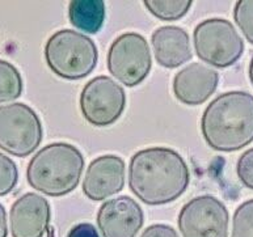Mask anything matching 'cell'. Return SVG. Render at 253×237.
Listing matches in <instances>:
<instances>
[{
	"label": "cell",
	"instance_id": "9",
	"mask_svg": "<svg viewBox=\"0 0 253 237\" xmlns=\"http://www.w3.org/2000/svg\"><path fill=\"white\" fill-rule=\"evenodd\" d=\"M228 223L226 206L211 196L193 198L181 208L177 219L182 237H228Z\"/></svg>",
	"mask_w": 253,
	"mask_h": 237
},
{
	"label": "cell",
	"instance_id": "4",
	"mask_svg": "<svg viewBox=\"0 0 253 237\" xmlns=\"http://www.w3.org/2000/svg\"><path fill=\"white\" fill-rule=\"evenodd\" d=\"M45 59L57 76L66 80H79L95 70L98 51L92 38L75 30L63 29L47 40Z\"/></svg>",
	"mask_w": 253,
	"mask_h": 237
},
{
	"label": "cell",
	"instance_id": "21",
	"mask_svg": "<svg viewBox=\"0 0 253 237\" xmlns=\"http://www.w3.org/2000/svg\"><path fill=\"white\" fill-rule=\"evenodd\" d=\"M236 172H238V177L242 181V184L253 190V148L246 151L239 158Z\"/></svg>",
	"mask_w": 253,
	"mask_h": 237
},
{
	"label": "cell",
	"instance_id": "7",
	"mask_svg": "<svg viewBox=\"0 0 253 237\" xmlns=\"http://www.w3.org/2000/svg\"><path fill=\"white\" fill-rule=\"evenodd\" d=\"M108 70L126 87H135L151 71L150 46L143 36L130 32L117 37L110 45L106 58Z\"/></svg>",
	"mask_w": 253,
	"mask_h": 237
},
{
	"label": "cell",
	"instance_id": "6",
	"mask_svg": "<svg viewBox=\"0 0 253 237\" xmlns=\"http://www.w3.org/2000/svg\"><path fill=\"white\" fill-rule=\"evenodd\" d=\"M42 123L32 108L21 102L0 106V150L27 158L40 147Z\"/></svg>",
	"mask_w": 253,
	"mask_h": 237
},
{
	"label": "cell",
	"instance_id": "18",
	"mask_svg": "<svg viewBox=\"0 0 253 237\" xmlns=\"http://www.w3.org/2000/svg\"><path fill=\"white\" fill-rule=\"evenodd\" d=\"M232 237H253V199L242 203L235 211Z\"/></svg>",
	"mask_w": 253,
	"mask_h": 237
},
{
	"label": "cell",
	"instance_id": "5",
	"mask_svg": "<svg viewBox=\"0 0 253 237\" xmlns=\"http://www.w3.org/2000/svg\"><path fill=\"white\" fill-rule=\"evenodd\" d=\"M193 41L198 58L218 68L235 64L244 51L242 37L234 25L224 19H209L198 24L193 33Z\"/></svg>",
	"mask_w": 253,
	"mask_h": 237
},
{
	"label": "cell",
	"instance_id": "20",
	"mask_svg": "<svg viewBox=\"0 0 253 237\" xmlns=\"http://www.w3.org/2000/svg\"><path fill=\"white\" fill-rule=\"evenodd\" d=\"M19 181V170L15 161L0 152V197L7 196L16 188Z\"/></svg>",
	"mask_w": 253,
	"mask_h": 237
},
{
	"label": "cell",
	"instance_id": "14",
	"mask_svg": "<svg viewBox=\"0 0 253 237\" xmlns=\"http://www.w3.org/2000/svg\"><path fill=\"white\" fill-rule=\"evenodd\" d=\"M151 45L162 67L176 68L192 59L189 34L180 27H162L152 33Z\"/></svg>",
	"mask_w": 253,
	"mask_h": 237
},
{
	"label": "cell",
	"instance_id": "11",
	"mask_svg": "<svg viewBox=\"0 0 253 237\" xmlns=\"http://www.w3.org/2000/svg\"><path fill=\"white\" fill-rule=\"evenodd\" d=\"M125 161L116 155H104L89 164L83 181L84 196L100 202L117 194L125 186Z\"/></svg>",
	"mask_w": 253,
	"mask_h": 237
},
{
	"label": "cell",
	"instance_id": "16",
	"mask_svg": "<svg viewBox=\"0 0 253 237\" xmlns=\"http://www.w3.org/2000/svg\"><path fill=\"white\" fill-rule=\"evenodd\" d=\"M23 93V79L19 70L7 60L0 59V104L19 98Z\"/></svg>",
	"mask_w": 253,
	"mask_h": 237
},
{
	"label": "cell",
	"instance_id": "25",
	"mask_svg": "<svg viewBox=\"0 0 253 237\" xmlns=\"http://www.w3.org/2000/svg\"><path fill=\"white\" fill-rule=\"evenodd\" d=\"M250 80L253 85V57L252 59H251V63H250Z\"/></svg>",
	"mask_w": 253,
	"mask_h": 237
},
{
	"label": "cell",
	"instance_id": "13",
	"mask_svg": "<svg viewBox=\"0 0 253 237\" xmlns=\"http://www.w3.org/2000/svg\"><path fill=\"white\" fill-rule=\"evenodd\" d=\"M219 74L214 68L192 63L174 75L173 93L185 105H201L216 90Z\"/></svg>",
	"mask_w": 253,
	"mask_h": 237
},
{
	"label": "cell",
	"instance_id": "10",
	"mask_svg": "<svg viewBox=\"0 0 253 237\" xmlns=\"http://www.w3.org/2000/svg\"><path fill=\"white\" fill-rule=\"evenodd\" d=\"M144 222L143 210L130 197L106 200L97 212L102 237H135Z\"/></svg>",
	"mask_w": 253,
	"mask_h": 237
},
{
	"label": "cell",
	"instance_id": "1",
	"mask_svg": "<svg viewBox=\"0 0 253 237\" xmlns=\"http://www.w3.org/2000/svg\"><path fill=\"white\" fill-rule=\"evenodd\" d=\"M190 182L189 168L174 150L152 147L138 151L128 164V186L136 198L150 206L173 202Z\"/></svg>",
	"mask_w": 253,
	"mask_h": 237
},
{
	"label": "cell",
	"instance_id": "3",
	"mask_svg": "<svg viewBox=\"0 0 253 237\" xmlns=\"http://www.w3.org/2000/svg\"><path fill=\"white\" fill-rule=\"evenodd\" d=\"M83 170L84 158L75 146L53 143L32 158L27 178L34 190L49 197H62L75 190Z\"/></svg>",
	"mask_w": 253,
	"mask_h": 237
},
{
	"label": "cell",
	"instance_id": "24",
	"mask_svg": "<svg viewBox=\"0 0 253 237\" xmlns=\"http://www.w3.org/2000/svg\"><path fill=\"white\" fill-rule=\"evenodd\" d=\"M8 236V224H7V212L3 204H0V237Z\"/></svg>",
	"mask_w": 253,
	"mask_h": 237
},
{
	"label": "cell",
	"instance_id": "12",
	"mask_svg": "<svg viewBox=\"0 0 253 237\" xmlns=\"http://www.w3.org/2000/svg\"><path fill=\"white\" fill-rule=\"evenodd\" d=\"M51 211L49 202L37 193H27L12 204V237H42L49 227Z\"/></svg>",
	"mask_w": 253,
	"mask_h": 237
},
{
	"label": "cell",
	"instance_id": "8",
	"mask_svg": "<svg viewBox=\"0 0 253 237\" xmlns=\"http://www.w3.org/2000/svg\"><path fill=\"white\" fill-rule=\"evenodd\" d=\"M126 108V94L109 76H97L85 84L80 93V110L93 126L105 127L121 117Z\"/></svg>",
	"mask_w": 253,
	"mask_h": 237
},
{
	"label": "cell",
	"instance_id": "15",
	"mask_svg": "<svg viewBox=\"0 0 253 237\" xmlns=\"http://www.w3.org/2000/svg\"><path fill=\"white\" fill-rule=\"evenodd\" d=\"M68 17L75 28L95 34L105 20V4L101 0H75L68 5Z\"/></svg>",
	"mask_w": 253,
	"mask_h": 237
},
{
	"label": "cell",
	"instance_id": "22",
	"mask_svg": "<svg viewBox=\"0 0 253 237\" xmlns=\"http://www.w3.org/2000/svg\"><path fill=\"white\" fill-rule=\"evenodd\" d=\"M140 237H180L176 231L166 224H154L140 235Z\"/></svg>",
	"mask_w": 253,
	"mask_h": 237
},
{
	"label": "cell",
	"instance_id": "2",
	"mask_svg": "<svg viewBox=\"0 0 253 237\" xmlns=\"http://www.w3.org/2000/svg\"><path fill=\"white\" fill-rule=\"evenodd\" d=\"M201 131L210 148L242 150L253 142V96L242 90L220 94L205 109Z\"/></svg>",
	"mask_w": 253,
	"mask_h": 237
},
{
	"label": "cell",
	"instance_id": "23",
	"mask_svg": "<svg viewBox=\"0 0 253 237\" xmlns=\"http://www.w3.org/2000/svg\"><path fill=\"white\" fill-rule=\"evenodd\" d=\"M67 237H100L95 226L89 223H80L78 226L72 227Z\"/></svg>",
	"mask_w": 253,
	"mask_h": 237
},
{
	"label": "cell",
	"instance_id": "17",
	"mask_svg": "<svg viewBox=\"0 0 253 237\" xmlns=\"http://www.w3.org/2000/svg\"><path fill=\"white\" fill-rule=\"evenodd\" d=\"M144 7L160 20L174 21L184 17L192 7L190 0H146Z\"/></svg>",
	"mask_w": 253,
	"mask_h": 237
},
{
	"label": "cell",
	"instance_id": "19",
	"mask_svg": "<svg viewBox=\"0 0 253 237\" xmlns=\"http://www.w3.org/2000/svg\"><path fill=\"white\" fill-rule=\"evenodd\" d=\"M234 19L248 42L253 45V0H242L235 4Z\"/></svg>",
	"mask_w": 253,
	"mask_h": 237
}]
</instances>
